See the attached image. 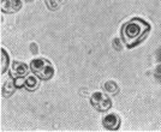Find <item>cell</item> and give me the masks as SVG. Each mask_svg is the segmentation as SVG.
<instances>
[{
  "mask_svg": "<svg viewBox=\"0 0 161 132\" xmlns=\"http://www.w3.org/2000/svg\"><path fill=\"white\" fill-rule=\"evenodd\" d=\"M149 31H150V24L142 18L135 17L123 24L120 35L125 46L129 49H132L134 47L138 46L141 42H143V40L147 37Z\"/></svg>",
  "mask_w": 161,
  "mask_h": 132,
  "instance_id": "cell-1",
  "label": "cell"
},
{
  "mask_svg": "<svg viewBox=\"0 0 161 132\" xmlns=\"http://www.w3.org/2000/svg\"><path fill=\"white\" fill-rule=\"evenodd\" d=\"M30 70L41 80H48L54 76L53 65L45 58H37V59L31 60Z\"/></svg>",
  "mask_w": 161,
  "mask_h": 132,
  "instance_id": "cell-2",
  "label": "cell"
},
{
  "mask_svg": "<svg viewBox=\"0 0 161 132\" xmlns=\"http://www.w3.org/2000/svg\"><path fill=\"white\" fill-rule=\"evenodd\" d=\"M90 105L94 107L97 112H107L112 107V101L107 95L102 92H94L90 97Z\"/></svg>",
  "mask_w": 161,
  "mask_h": 132,
  "instance_id": "cell-3",
  "label": "cell"
},
{
  "mask_svg": "<svg viewBox=\"0 0 161 132\" xmlns=\"http://www.w3.org/2000/svg\"><path fill=\"white\" fill-rule=\"evenodd\" d=\"M29 72V66L20 61H14L12 67L10 70V77L12 78H23Z\"/></svg>",
  "mask_w": 161,
  "mask_h": 132,
  "instance_id": "cell-4",
  "label": "cell"
},
{
  "mask_svg": "<svg viewBox=\"0 0 161 132\" xmlns=\"http://www.w3.org/2000/svg\"><path fill=\"white\" fill-rule=\"evenodd\" d=\"M120 118L117 114H107L105 118L102 119V125L105 126V129H107L109 131L118 130L120 127Z\"/></svg>",
  "mask_w": 161,
  "mask_h": 132,
  "instance_id": "cell-5",
  "label": "cell"
},
{
  "mask_svg": "<svg viewBox=\"0 0 161 132\" xmlns=\"http://www.w3.org/2000/svg\"><path fill=\"white\" fill-rule=\"evenodd\" d=\"M22 7L20 0H1V11L4 13H14Z\"/></svg>",
  "mask_w": 161,
  "mask_h": 132,
  "instance_id": "cell-6",
  "label": "cell"
},
{
  "mask_svg": "<svg viewBox=\"0 0 161 132\" xmlns=\"http://www.w3.org/2000/svg\"><path fill=\"white\" fill-rule=\"evenodd\" d=\"M39 77L36 76H29L25 78V82H24V88L27 89L28 91H35L39 85H40V82H39Z\"/></svg>",
  "mask_w": 161,
  "mask_h": 132,
  "instance_id": "cell-7",
  "label": "cell"
},
{
  "mask_svg": "<svg viewBox=\"0 0 161 132\" xmlns=\"http://www.w3.org/2000/svg\"><path fill=\"white\" fill-rule=\"evenodd\" d=\"M17 86L14 84V80H7L5 83V85L3 88V95L5 97H10L11 95H14V92L16 91Z\"/></svg>",
  "mask_w": 161,
  "mask_h": 132,
  "instance_id": "cell-8",
  "label": "cell"
},
{
  "mask_svg": "<svg viewBox=\"0 0 161 132\" xmlns=\"http://www.w3.org/2000/svg\"><path fill=\"white\" fill-rule=\"evenodd\" d=\"M1 60H3V64H1V73H5L7 71V67H8V55H7L6 51L4 48H1Z\"/></svg>",
  "mask_w": 161,
  "mask_h": 132,
  "instance_id": "cell-9",
  "label": "cell"
},
{
  "mask_svg": "<svg viewBox=\"0 0 161 132\" xmlns=\"http://www.w3.org/2000/svg\"><path fill=\"white\" fill-rule=\"evenodd\" d=\"M103 89H105L107 92H109V94H113V95H115L117 92L119 91V88H118V85H117L114 82H112V80L106 82V83L103 84Z\"/></svg>",
  "mask_w": 161,
  "mask_h": 132,
  "instance_id": "cell-10",
  "label": "cell"
},
{
  "mask_svg": "<svg viewBox=\"0 0 161 132\" xmlns=\"http://www.w3.org/2000/svg\"><path fill=\"white\" fill-rule=\"evenodd\" d=\"M113 46H114V48H117V47H118V51H119V49L121 48L120 45H119V42H118V39H115L113 41Z\"/></svg>",
  "mask_w": 161,
  "mask_h": 132,
  "instance_id": "cell-11",
  "label": "cell"
}]
</instances>
